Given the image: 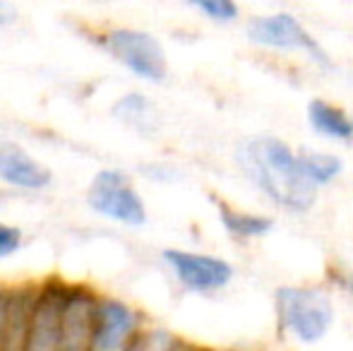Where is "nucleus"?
I'll return each instance as SVG.
<instances>
[{
	"label": "nucleus",
	"instance_id": "9b49d317",
	"mask_svg": "<svg viewBox=\"0 0 353 351\" xmlns=\"http://www.w3.org/2000/svg\"><path fill=\"white\" fill-rule=\"evenodd\" d=\"M298 164L312 188H322L336 183L344 174V157L332 150H317V147H298Z\"/></svg>",
	"mask_w": 353,
	"mask_h": 351
},
{
	"label": "nucleus",
	"instance_id": "1a4fd4ad",
	"mask_svg": "<svg viewBox=\"0 0 353 351\" xmlns=\"http://www.w3.org/2000/svg\"><path fill=\"white\" fill-rule=\"evenodd\" d=\"M305 121L317 137L339 145H353V113L334 101L312 97L305 103Z\"/></svg>",
	"mask_w": 353,
	"mask_h": 351
},
{
	"label": "nucleus",
	"instance_id": "39448f33",
	"mask_svg": "<svg viewBox=\"0 0 353 351\" xmlns=\"http://www.w3.org/2000/svg\"><path fill=\"white\" fill-rule=\"evenodd\" d=\"M87 205L99 217L128 229H140L149 219L147 202L132 185L130 176L121 169H101L94 174L89 183Z\"/></svg>",
	"mask_w": 353,
	"mask_h": 351
},
{
	"label": "nucleus",
	"instance_id": "ddd939ff",
	"mask_svg": "<svg viewBox=\"0 0 353 351\" xmlns=\"http://www.w3.org/2000/svg\"><path fill=\"white\" fill-rule=\"evenodd\" d=\"M190 8L214 24H233L241 17V8L233 0H192Z\"/></svg>",
	"mask_w": 353,
	"mask_h": 351
},
{
	"label": "nucleus",
	"instance_id": "2eb2a0df",
	"mask_svg": "<svg viewBox=\"0 0 353 351\" xmlns=\"http://www.w3.org/2000/svg\"><path fill=\"white\" fill-rule=\"evenodd\" d=\"M330 284L336 286L344 296L353 301V270L349 267H330Z\"/></svg>",
	"mask_w": 353,
	"mask_h": 351
},
{
	"label": "nucleus",
	"instance_id": "a211bd4d",
	"mask_svg": "<svg viewBox=\"0 0 353 351\" xmlns=\"http://www.w3.org/2000/svg\"><path fill=\"white\" fill-rule=\"evenodd\" d=\"M223 351H228V349H223Z\"/></svg>",
	"mask_w": 353,
	"mask_h": 351
},
{
	"label": "nucleus",
	"instance_id": "f03ea898",
	"mask_svg": "<svg viewBox=\"0 0 353 351\" xmlns=\"http://www.w3.org/2000/svg\"><path fill=\"white\" fill-rule=\"evenodd\" d=\"M276 330L298 347L325 342L336 323L330 289L317 284H281L274 291Z\"/></svg>",
	"mask_w": 353,
	"mask_h": 351
},
{
	"label": "nucleus",
	"instance_id": "6e6552de",
	"mask_svg": "<svg viewBox=\"0 0 353 351\" xmlns=\"http://www.w3.org/2000/svg\"><path fill=\"white\" fill-rule=\"evenodd\" d=\"M0 183L12 190L39 192L53 183V174L19 142L0 137Z\"/></svg>",
	"mask_w": 353,
	"mask_h": 351
},
{
	"label": "nucleus",
	"instance_id": "0eeeda50",
	"mask_svg": "<svg viewBox=\"0 0 353 351\" xmlns=\"http://www.w3.org/2000/svg\"><path fill=\"white\" fill-rule=\"evenodd\" d=\"M142 332L137 308L121 299L99 296L89 325V351H130Z\"/></svg>",
	"mask_w": 353,
	"mask_h": 351
},
{
	"label": "nucleus",
	"instance_id": "20e7f679",
	"mask_svg": "<svg viewBox=\"0 0 353 351\" xmlns=\"http://www.w3.org/2000/svg\"><path fill=\"white\" fill-rule=\"evenodd\" d=\"M99 46L123 66L132 77L149 85H161L168 77V56L163 43L147 29L108 27L99 37Z\"/></svg>",
	"mask_w": 353,
	"mask_h": 351
},
{
	"label": "nucleus",
	"instance_id": "f257e3e1",
	"mask_svg": "<svg viewBox=\"0 0 353 351\" xmlns=\"http://www.w3.org/2000/svg\"><path fill=\"white\" fill-rule=\"evenodd\" d=\"M236 164L265 200L288 214H307L320 190L305 181L293 150L279 135H252L236 150Z\"/></svg>",
	"mask_w": 353,
	"mask_h": 351
},
{
	"label": "nucleus",
	"instance_id": "9d476101",
	"mask_svg": "<svg viewBox=\"0 0 353 351\" xmlns=\"http://www.w3.org/2000/svg\"><path fill=\"white\" fill-rule=\"evenodd\" d=\"M216 214L223 231H226V236L238 241V243H250V241L267 239L276 226L274 217L262 214V212L241 210V207L226 205L221 200L216 202Z\"/></svg>",
	"mask_w": 353,
	"mask_h": 351
},
{
	"label": "nucleus",
	"instance_id": "4468645a",
	"mask_svg": "<svg viewBox=\"0 0 353 351\" xmlns=\"http://www.w3.org/2000/svg\"><path fill=\"white\" fill-rule=\"evenodd\" d=\"M24 245V231L8 221H0V260L17 255Z\"/></svg>",
	"mask_w": 353,
	"mask_h": 351
},
{
	"label": "nucleus",
	"instance_id": "dca6fc26",
	"mask_svg": "<svg viewBox=\"0 0 353 351\" xmlns=\"http://www.w3.org/2000/svg\"><path fill=\"white\" fill-rule=\"evenodd\" d=\"M5 22H8V8H5V5H0V27H3Z\"/></svg>",
	"mask_w": 353,
	"mask_h": 351
},
{
	"label": "nucleus",
	"instance_id": "f3484780",
	"mask_svg": "<svg viewBox=\"0 0 353 351\" xmlns=\"http://www.w3.org/2000/svg\"><path fill=\"white\" fill-rule=\"evenodd\" d=\"M0 202H3V195H0Z\"/></svg>",
	"mask_w": 353,
	"mask_h": 351
},
{
	"label": "nucleus",
	"instance_id": "7ed1b4c3",
	"mask_svg": "<svg viewBox=\"0 0 353 351\" xmlns=\"http://www.w3.org/2000/svg\"><path fill=\"white\" fill-rule=\"evenodd\" d=\"M245 39L257 48L274 53H296L305 56L320 70H334L330 51L320 43V39L301 22V17L288 10L252 14L245 22Z\"/></svg>",
	"mask_w": 353,
	"mask_h": 351
},
{
	"label": "nucleus",
	"instance_id": "f8f14e48",
	"mask_svg": "<svg viewBox=\"0 0 353 351\" xmlns=\"http://www.w3.org/2000/svg\"><path fill=\"white\" fill-rule=\"evenodd\" d=\"M113 116L121 123H125L128 128L144 135H152L159 128V113L157 106L152 103V99L142 92H128L113 103Z\"/></svg>",
	"mask_w": 353,
	"mask_h": 351
},
{
	"label": "nucleus",
	"instance_id": "423d86ee",
	"mask_svg": "<svg viewBox=\"0 0 353 351\" xmlns=\"http://www.w3.org/2000/svg\"><path fill=\"white\" fill-rule=\"evenodd\" d=\"M161 260L173 279L185 291L197 296H212L231 286L236 279V267L221 255L197 253L185 248H163Z\"/></svg>",
	"mask_w": 353,
	"mask_h": 351
}]
</instances>
